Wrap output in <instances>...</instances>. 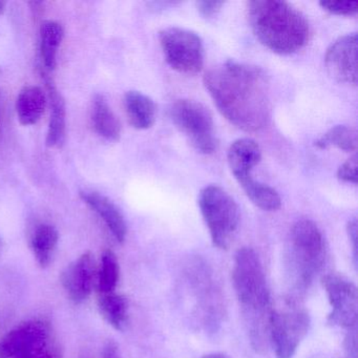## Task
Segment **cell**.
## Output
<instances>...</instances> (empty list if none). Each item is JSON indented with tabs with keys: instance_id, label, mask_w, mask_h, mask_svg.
Segmentation results:
<instances>
[{
	"instance_id": "cell-1",
	"label": "cell",
	"mask_w": 358,
	"mask_h": 358,
	"mask_svg": "<svg viewBox=\"0 0 358 358\" xmlns=\"http://www.w3.org/2000/svg\"><path fill=\"white\" fill-rule=\"evenodd\" d=\"M203 80L217 110L234 127L257 133L269 124L270 83L259 66L228 60L209 69Z\"/></svg>"
},
{
	"instance_id": "cell-2",
	"label": "cell",
	"mask_w": 358,
	"mask_h": 358,
	"mask_svg": "<svg viewBox=\"0 0 358 358\" xmlns=\"http://www.w3.org/2000/svg\"><path fill=\"white\" fill-rule=\"evenodd\" d=\"M232 278L251 343L257 351L265 350L269 343L270 317L273 309L261 259L252 248L238 249Z\"/></svg>"
},
{
	"instance_id": "cell-3",
	"label": "cell",
	"mask_w": 358,
	"mask_h": 358,
	"mask_svg": "<svg viewBox=\"0 0 358 358\" xmlns=\"http://www.w3.org/2000/svg\"><path fill=\"white\" fill-rule=\"evenodd\" d=\"M247 12L253 34L274 53L291 55L309 43L311 27L307 17L286 1L255 0L248 3Z\"/></svg>"
},
{
	"instance_id": "cell-4",
	"label": "cell",
	"mask_w": 358,
	"mask_h": 358,
	"mask_svg": "<svg viewBox=\"0 0 358 358\" xmlns=\"http://www.w3.org/2000/svg\"><path fill=\"white\" fill-rule=\"evenodd\" d=\"M326 259L322 230L311 220H299L289 232L286 246V265L293 287L306 290L322 271Z\"/></svg>"
},
{
	"instance_id": "cell-5",
	"label": "cell",
	"mask_w": 358,
	"mask_h": 358,
	"mask_svg": "<svg viewBox=\"0 0 358 358\" xmlns=\"http://www.w3.org/2000/svg\"><path fill=\"white\" fill-rule=\"evenodd\" d=\"M198 202L213 245L220 249L229 248L241 221L236 201L220 186L208 185L201 190Z\"/></svg>"
},
{
	"instance_id": "cell-6",
	"label": "cell",
	"mask_w": 358,
	"mask_h": 358,
	"mask_svg": "<svg viewBox=\"0 0 358 358\" xmlns=\"http://www.w3.org/2000/svg\"><path fill=\"white\" fill-rule=\"evenodd\" d=\"M0 358H60L51 328L32 320L12 329L0 339Z\"/></svg>"
},
{
	"instance_id": "cell-7",
	"label": "cell",
	"mask_w": 358,
	"mask_h": 358,
	"mask_svg": "<svg viewBox=\"0 0 358 358\" xmlns=\"http://www.w3.org/2000/svg\"><path fill=\"white\" fill-rule=\"evenodd\" d=\"M169 118L201 154H213L217 148L215 121L208 108L192 99L176 100L169 110Z\"/></svg>"
},
{
	"instance_id": "cell-8",
	"label": "cell",
	"mask_w": 358,
	"mask_h": 358,
	"mask_svg": "<svg viewBox=\"0 0 358 358\" xmlns=\"http://www.w3.org/2000/svg\"><path fill=\"white\" fill-rule=\"evenodd\" d=\"M159 41L167 64L185 75H196L204 66L205 51L202 38L194 31L169 27L159 33Z\"/></svg>"
},
{
	"instance_id": "cell-9",
	"label": "cell",
	"mask_w": 358,
	"mask_h": 358,
	"mask_svg": "<svg viewBox=\"0 0 358 358\" xmlns=\"http://www.w3.org/2000/svg\"><path fill=\"white\" fill-rule=\"evenodd\" d=\"M307 312L296 307L272 310L270 317L269 343L276 358H292L309 330Z\"/></svg>"
},
{
	"instance_id": "cell-10",
	"label": "cell",
	"mask_w": 358,
	"mask_h": 358,
	"mask_svg": "<svg viewBox=\"0 0 358 358\" xmlns=\"http://www.w3.org/2000/svg\"><path fill=\"white\" fill-rule=\"evenodd\" d=\"M322 285L331 306L329 324L348 330L355 329L358 317V290L356 285L349 278L337 273L324 275Z\"/></svg>"
},
{
	"instance_id": "cell-11",
	"label": "cell",
	"mask_w": 358,
	"mask_h": 358,
	"mask_svg": "<svg viewBox=\"0 0 358 358\" xmlns=\"http://www.w3.org/2000/svg\"><path fill=\"white\" fill-rule=\"evenodd\" d=\"M357 34L343 35L327 50L324 66L337 83L357 85Z\"/></svg>"
},
{
	"instance_id": "cell-12",
	"label": "cell",
	"mask_w": 358,
	"mask_h": 358,
	"mask_svg": "<svg viewBox=\"0 0 358 358\" xmlns=\"http://www.w3.org/2000/svg\"><path fill=\"white\" fill-rule=\"evenodd\" d=\"M97 266L91 252H85L70 264L62 275L64 290L71 301L83 303L91 296L96 286Z\"/></svg>"
},
{
	"instance_id": "cell-13",
	"label": "cell",
	"mask_w": 358,
	"mask_h": 358,
	"mask_svg": "<svg viewBox=\"0 0 358 358\" xmlns=\"http://www.w3.org/2000/svg\"><path fill=\"white\" fill-rule=\"evenodd\" d=\"M41 76L45 79L48 91V99L51 106L49 129L47 134V145L49 148H60L66 141V101L58 91L49 72L41 71Z\"/></svg>"
},
{
	"instance_id": "cell-14",
	"label": "cell",
	"mask_w": 358,
	"mask_h": 358,
	"mask_svg": "<svg viewBox=\"0 0 358 358\" xmlns=\"http://www.w3.org/2000/svg\"><path fill=\"white\" fill-rule=\"evenodd\" d=\"M261 160V148L250 138L236 140L228 150V165L238 183L252 177L251 173Z\"/></svg>"
},
{
	"instance_id": "cell-15",
	"label": "cell",
	"mask_w": 358,
	"mask_h": 358,
	"mask_svg": "<svg viewBox=\"0 0 358 358\" xmlns=\"http://www.w3.org/2000/svg\"><path fill=\"white\" fill-rule=\"evenodd\" d=\"M81 199L89 205L104 222L117 242L123 243L127 238V225L120 209L108 196L97 192H81Z\"/></svg>"
},
{
	"instance_id": "cell-16",
	"label": "cell",
	"mask_w": 358,
	"mask_h": 358,
	"mask_svg": "<svg viewBox=\"0 0 358 358\" xmlns=\"http://www.w3.org/2000/svg\"><path fill=\"white\" fill-rule=\"evenodd\" d=\"M125 114L129 124L136 129H148L156 121L157 108L154 100L145 94L138 91H129L123 98Z\"/></svg>"
},
{
	"instance_id": "cell-17",
	"label": "cell",
	"mask_w": 358,
	"mask_h": 358,
	"mask_svg": "<svg viewBox=\"0 0 358 358\" xmlns=\"http://www.w3.org/2000/svg\"><path fill=\"white\" fill-rule=\"evenodd\" d=\"M48 104L47 94L43 90L35 85H29L20 91L16 100L17 118L22 125L36 124Z\"/></svg>"
},
{
	"instance_id": "cell-18",
	"label": "cell",
	"mask_w": 358,
	"mask_h": 358,
	"mask_svg": "<svg viewBox=\"0 0 358 358\" xmlns=\"http://www.w3.org/2000/svg\"><path fill=\"white\" fill-rule=\"evenodd\" d=\"M92 122L98 135L108 141H118L121 136V123L103 96H94L91 108Z\"/></svg>"
},
{
	"instance_id": "cell-19",
	"label": "cell",
	"mask_w": 358,
	"mask_h": 358,
	"mask_svg": "<svg viewBox=\"0 0 358 358\" xmlns=\"http://www.w3.org/2000/svg\"><path fill=\"white\" fill-rule=\"evenodd\" d=\"M59 234L57 229L50 224L37 226L31 238V249L37 264L41 268H47L53 262L57 249Z\"/></svg>"
},
{
	"instance_id": "cell-20",
	"label": "cell",
	"mask_w": 358,
	"mask_h": 358,
	"mask_svg": "<svg viewBox=\"0 0 358 358\" xmlns=\"http://www.w3.org/2000/svg\"><path fill=\"white\" fill-rule=\"evenodd\" d=\"M98 308L102 317L108 324L116 329L123 330L129 320V299L124 295L119 294L116 291L106 294L98 295Z\"/></svg>"
},
{
	"instance_id": "cell-21",
	"label": "cell",
	"mask_w": 358,
	"mask_h": 358,
	"mask_svg": "<svg viewBox=\"0 0 358 358\" xmlns=\"http://www.w3.org/2000/svg\"><path fill=\"white\" fill-rule=\"evenodd\" d=\"M64 31L62 24L52 20L43 22L41 27V59L47 72H51L57 66V54L64 41Z\"/></svg>"
},
{
	"instance_id": "cell-22",
	"label": "cell",
	"mask_w": 358,
	"mask_h": 358,
	"mask_svg": "<svg viewBox=\"0 0 358 358\" xmlns=\"http://www.w3.org/2000/svg\"><path fill=\"white\" fill-rule=\"evenodd\" d=\"M238 184L249 200L262 210L275 211L282 206V200L278 192L270 186L257 181L252 177Z\"/></svg>"
},
{
	"instance_id": "cell-23",
	"label": "cell",
	"mask_w": 358,
	"mask_h": 358,
	"mask_svg": "<svg viewBox=\"0 0 358 358\" xmlns=\"http://www.w3.org/2000/svg\"><path fill=\"white\" fill-rule=\"evenodd\" d=\"M120 278V266L118 259L112 250H106L101 255L97 267L96 287L98 294L115 292Z\"/></svg>"
},
{
	"instance_id": "cell-24",
	"label": "cell",
	"mask_w": 358,
	"mask_h": 358,
	"mask_svg": "<svg viewBox=\"0 0 358 358\" xmlns=\"http://www.w3.org/2000/svg\"><path fill=\"white\" fill-rule=\"evenodd\" d=\"M315 146L320 150L334 146L343 152H355L357 148V134L347 125H336L318 138Z\"/></svg>"
},
{
	"instance_id": "cell-25",
	"label": "cell",
	"mask_w": 358,
	"mask_h": 358,
	"mask_svg": "<svg viewBox=\"0 0 358 358\" xmlns=\"http://www.w3.org/2000/svg\"><path fill=\"white\" fill-rule=\"evenodd\" d=\"M320 6L335 15L352 16L358 12V0H322Z\"/></svg>"
},
{
	"instance_id": "cell-26",
	"label": "cell",
	"mask_w": 358,
	"mask_h": 358,
	"mask_svg": "<svg viewBox=\"0 0 358 358\" xmlns=\"http://www.w3.org/2000/svg\"><path fill=\"white\" fill-rule=\"evenodd\" d=\"M337 178L345 183L357 184V156L348 159L337 171Z\"/></svg>"
},
{
	"instance_id": "cell-27",
	"label": "cell",
	"mask_w": 358,
	"mask_h": 358,
	"mask_svg": "<svg viewBox=\"0 0 358 358\" xmlns=\"http://www.w3.org/2000/svg\"><path fill=\"white\" fill-rule=\"evenodd\" d=\"M224 5H225L224 1L203 0V1L196 3V8H198L199 13L203 17L206 18V20H211V18H215L220 13Z\"/></svg>"
},
{
	"instance_id": "cell-28",
	"label": "cell",
	"mask_w": 358,
	"mask_h": 358,
	"mask_svg": "<svg viewBox=\"0 0 358 358\" xmlns=\"http://www.w3.org/2000/svg\"><path fill=\"white\" fill-rule=\"evenodd\" d=\"M347 231L350 242L352 243V249H353L354 264L357 266V221L355 219L351 220L348 223Z\"/></svg>"
},
{
	"instance_id": "cell-29",
	"label": "cell",
	"mask_w": 358,
	"mask_h": 358,
	"mask_svg": "<svg viewBox=\"0 0 358 358\" xmlns=\"http://www.w3.org/2000/svg\"><path fill=\"white\" fill-rule=\"evenodd\" d=\"M102 358H122L118 345L113 341H108L103 348Z\"/></svg>"
},
{
	"instance_id": "cell-30",
	"label": "cell",
	"mask_w": 358,
	"mask_h": 358,
	"mask_svg": "<svg viewBox=\"0 0 358 358\" xmlns=\"http://www.w3.org/2000/svg\"><path fill=\"white\" fill-rule=\"evenodd\" d=\"M202 358H230L229 356L225 355L222 353H211L207 354V355L203 356Z\"/></svg>"
},
{
	"instance_id": "cell-31",
	"label": "cell",
	"mask_w": 358,
	"mask_h": 358,
	"mask_svg": "<svg viewBox=\"0 0 358 358\" xmlns=\"http://www.w3.org/2000/svg\"><path fill=\"white\" fill-rule=\"evenodd\" d=\"M6 10V1L3 0H0V16L3 15L5 13Z\"/></svg>"
},
{
	"instance_id": "cell-32",
	"label": "cell",
	"mask_w": 358,
	"mask_h": 358,
	"mask_svg": "<svg viewBox=\"0 0 358 358\" xmlns=\"http://www.w3.org/2000/svg\"><path fill=\"white\" fill-rule=\"evenodd\" d=\"M1 249H3V245H1V240H0V255H1Z\"/></svg>"
}]
</instances>
